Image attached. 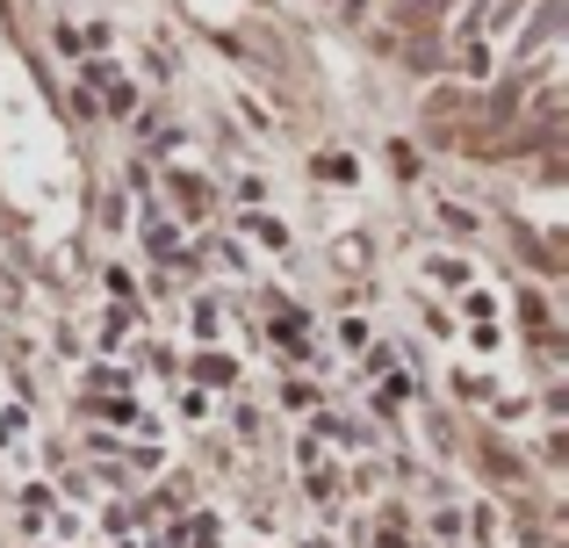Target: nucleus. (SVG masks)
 <instances>
[{
	"instance_id": "obj_1",
	"label": "nucleus",
	"mask_w": 569,
	"mask_h": 548,
	"mask_svg": "<svg viewBox=\"0 0 569 548\" xmlns=\"http://www.w3.org/2000/svg\"><path fill=\"white\" fill-rule=\"evenodd\" d=\"M138 368L130 361H94L80 382V411H94V419H109V434H123L130 419H138Z\"/></svg>"
},
{
	"instance_id": "obj_2",
	"label": "nucleus",
	"mask_w": 569,
	"mask_h": 548,
	"mask_svg": "<svg viewBox=\"0 0 569 548\" xmlns=\"http://www.w3.org/2000/svg\"><path fill=\"white\" fill-rule=\"evenodd\" d=\"M159 202H167V210L181 217L188 231H209V225L223 217V188L209 181V167H194V159L167 167V181H159Z\"/></svg>"
},
{
	"instance_id": "obj_3",
	"label": "nucleus",
	"mask_w": 569,
	"mask_h": 548,
	"mask_svg": "<svg viewBox=\"0 0 569 548\" xmlns=\"http://www.w3.org/2000/svg\"><path fill=\"white\" fill-rule=\"evenodd\" d=\"M80 87L94 94L101 116H116V123H130V116H138V87H130V72L116 66V58H80Z\"/></svg>"
},
{
	"instance_id": "obj_4",
	"label": "nucleus",
	"mask_w": 569,
	"mask_h": 548,
	"mask_svg": "<svg viewBox=\"0 0 569 548\" xmlns=\"http://www.w3.org/2000/svg\"><path fill=\"white\" fill-rule=\"evenodd\" d=\"M144 303H101V318H94V353L101 361H130V347H138V332H144Z\"/></svg>"
},
{
	"instance_id": "obj_5",
	"label": "nucleus",
	"mask_w": 569,
	"mask_h": 548,
	"mask_svg": "<svg viewBox=\"0 0 569 548\" xmlns=\"http://www.w3.org/2000/svg\"><path fill=\"white\" fill-rule=\"evenodd\" d=\"M231 231L252 246V253H274V260H289V253H296L289 217H274V210H238V217H231Z\"/></svg>"
},
{
	"instance_id": "obj_6",
	"label": "nucleus",
	"mask_w": 569,
	"mask_h": 548,
	"mask_svg": "<svg viewBox=\"0 0 569 548\" xmlns=\"http://www.w3.org/2000/svg\"><path fill=\"white\" fill-rule=\"evenodd\" d=\"M181 368H188L194 390H209V397H238V353H223V347H194Z\"/></svg>"
},
{
	"instance_id": "obj_7",
	"label": "nucleus",
	"mask_w": 569,
	"mask_h": 548,
	"mask_svg": "<svg viewBox=\"0 0 569 548\" xmlns=\"http://www.w3.org/2000/svg\"><path fill=\"white\" fill-rule=\"evenodd\" d=\"M181 325H188V347H223V296L209 289H188V303H181Z\"/></svg>"
},
{
	"instance_id": "obj_8",
	"label": "nucleus",
	"mask_w": 569,
	"mask_h": 548,
	"mask_svg": "<svg viewBox=\"0 0 569 548\" xmlns=\"http://www.w3.org/2000/svg\"><path fill=\"white\" fill-rule=\"evenodd\" d=\"M0 455H14V462H37V405L29 397H14V405H0Z\"/></svg>"
},
{
	"instance_id": "obj_9",
	"label": "nucleus",
	"mask_w": 569,
	"mask_h": 548,
	"mask_svg": "<svg viewBox=\"0 0 569 548\" xmlns=\"http://www.w3.org/2000/svg\"><path fill=\"white\" fill-rule=\"evenodd\" d=\"M318 405H325V382L303 376V368H281V382H274V411L281 419H310Z\"/></svg>"
},
{
	"instance_id": "obj_10",
	"label": "nucleus",
	"mask_w": 569,
	"mask_h": 548,
	"mask_svg": "<svg viewBox=\"0 0 569 548\" xmlns=\"http://www.w3.org/2000/svg\"><path fill=\"white\" fill-rule=\"evenodd\" d=\"M411 368H389V376L368 382V405H376V419H403V405H411Z\"/></svg>"
},
{
	"instance_id": "obj_11",
	"label": "nucleus",
	"mask_w": 569,
	"mask_h": 548,
	"mask_svg": "<svg viewBox=\"0 0 569 548\" xmlns=\"http://www.w3.org/2000/svg\"><path fill=\"white\" fill-rule=\"evenodd\" d=\"M310 181H325V188H361V159H353L347 145H325V152L310 159Z\"/></svg>"
},
{
	"instance_id": "obj_12",
	"label": "nucleus",
	"mask_w": 569,
	"mask_h": 548,
	"mask_svg": "<svg viewBox=\"0 0 569 548\" xmlns=\"http://www.w3.org/2000/svg\"><path fill=\"white\" fill-rule=\"evenodd\" d=\"M418 275H426V289H440V296H461L476 281V268L461 253H426V268H418Z\"/></svg>"
},
{
	"instance_id": "obj_13",
	"label": "nucleus",
	"mask_w": 569,
	"mask_h": 548,
	"mask_svg": "<svg viewBox=\"0 0 569 548\" xmlns=\"http://www.w3.org/2000/svg\"><path fill=\"white\" fill-rule=\"evenodd\" d=\"M173 419H181V426H217L223 405L209 390H194V382H181V390H173Z\"/></svg>"
},
{
	"instance_id": "obj_14",
	"label": "nucleus",
	"mask_w": 569,
	"mask_h": 548,
	"mask_svg": "<svg viewBox=\"0 0 569 548\" xmlns=\"http://www.w3.org/2000/svg\"><path fill=\"white\" fill-rule=\"evenodd\" d=\"M332 347H339V353H347V361H361V353H368V347H376V325H368V318H361V310H347V318H339V325H332Z\"/></svg>"
},
{
	"instance_id": "obj_15",
	"label": "nucleus",
	"mask_w": 569,
	"mask_h": 548,
	"mask_svg": "<svg viewBox=\"0 0 569 548\" xmlns=\"http://www.w3.org/2000/svg\"><path fill=\"white\" fill-rule=\"evenodd\" d=\"M368 548H411V520H403V506L389 498L376 512V527H368Z\"/></svg>"
},
{
	"instance_id": "obj_16",
	"label": "nucleus",
	"mask_w": 569,
	"mask_h": 548,
	"mask_svg": "<svg viewBox=\"0 0 569 548\" xmlns=\"http://www.w3.org/2000/svg\"><path fill=\"white\" fill-rule=\"evenodd\" d=\"M101 296H109V303H138V268H123V260H101Z\"/></svg>"
},
{
	"instance_id": "obj_17",
	"label": "nucleus",
	"mask_w": 569,
	"mask_h": 548,
	"mask_svg": "<svg viewBox=\"0 0 569 548\" xmlns=\"http://www.w3.org/2000/svg\"><path fill=\"white\" fill-rule=\"evenodd\" d=\"M455 303H461V318H469V325H498V289H483V281H469Z\"/></svg>"
},
{
	"instance_id": "obj_18",
	"label": "nucleus",
	"mask_w": 569,
	"mask_h": 548,
	"mask_svg": "<svg viewBox=\"0 0 569 548\" xmlns=\"http://www.w3.org/2000/svg\"><path fill=\"white\" fill-rule=\"evenodd\" d=\"M461 347H469L476 361H498V353H505V332H498V325H469V332H461Z\"/></svg>"
},
{
	"instance_id": "obj_19",
	"label": "nucleus",
	"mask_w": 569,
	"mask_h": 548,
	"mask_svg": "<svg viewBox=\"0 0 569 548\" xmlns=\"http://www.w3.org/2000/svg\"><path fill=\"white\" fill-rule=\"evenodd\" d=\"M432 210H440V225H447V231H455V239H469V231H476V210H469V202H455V196H440V202H432Z\"/></svg>"
},
{
	"instance_id": "obj_20",
	"label": "nucleus",
	"mask_w": 569,
	"mask_h": 548,
	"mask_svg": "<svg viewBox=\"0 0 569 548\" xmlns=\"http://www.w3.org/2000/svg\"><path fill=\"white\" fill-rule=\"evenodd\" d=\"M389 368H403V353H397V347H389V339H376V347H368V353H361V376H368V382H376V376H389Z\"/></svg>"
},
{
	"instance_id": "obj_21",
	"label": "nucleus",
	"mask_w": 569,
	"mask_h": 548,
	"mask_svg": "<svg viewBox=\"0 0 569 548\" xmlns=\"http://www.w3.org/2000/svg\"><path fill=\"white\" fill-rule=\"evenodd\" d=\"M418 318H426V332H432V339H461V332H455V310H440L432 296H418Z\"/></svg>"
},
{
	"instance_id": "obj_22",
	"label": "nucleus",
	"mask_w": 569,
	"mask_h": 548,
	"mask_svg": "<svg viewBox=\"0 0 569 548\" xmlns=\"http://www.w3.org/2000/svg\"><path fill=\"white\" fill-rule=\"evenodd\" d=\"M130 210H138V202H130L123 188H109V196H101V225H109V231H130Z\"/></svg>"
},
{
	"instance_id": "obj_23",
	"label": "nucleus",
	"mask_w": 569,
	"mask_h": 548,
	"mask_svg": "<svg viewBox=\"0 0 569 548\" xmlns=\"http://www.w3.org/2000/svg\"><path fill=\"white\" fill-rule=\"evenodd\" d=\"M455 390L469 397V405H490V397H498V390H490V376H483V368H455Z\"/></svg>"
},
{
	"instance_id": "obj_24",
	"label": "nucleus",
	"mask_w": 569,
	"mask_h": 548,
	"mask_svg": "<svg viewBox=\"0 0 569 548\" xmlns=\"http://www.w3.org/2000/svg\"><path fill=\"white\" fill-rule=\"evenodd\" d=\"M238 123H246L252 138H274V116H267V109H260L252 94H238Z\"/></svg>"
},
{
	"instance_id": "obj_25",
	"label": "nucleus",
	"mask_w": 569,
	"mask_h": 548,
	"mask_svg": "<svg viewBox=\"0 0 569 548\" xmlns=\"http://www.w3.org/2000/svg\"><path fill=\"white\" fill-rule=\"evenodd\" d=\"M461 72H469V80H490V43H483V37L461 43Z\"/></svg>"
},
{
	"instance_id": "obj_26",
	"label": "nucleus",
	"mask_w": 569,
	"mask_h": 548,
	"mask_svg": "<svg viewBox=\"0 0 569 548\" xmlns=\"http://www.w3.org/2000/svg\"><path fill=\"white\" fill-rule=\"evenodd\" d=\"M231 196L246 202V210H267V181H260V173H238V181H231Z\"/></svg>"
},
{
	"instance_id": "obj_27",
	"label": "nucleus",
	"mask_w": 569,
	"mask_h": 548,
	"mask_svg": "<svg viewBox=\"0 0 569 548\" xmlns=\"http://www.w3.org/2000/svg\"><path fill=\"white\" fill-rule=\"evenodd\" d=\"M51 43L66 58H87V37H80V22H51Z\"/></svg>"
},
{
	"instance_id": "obj_28",
	"label": "nucleus",
	"mask_w": 569,
	"mask_h": 548,
	"mask_svg": "<svg viewBox=\"0 0 569 548\" xmlns=\"http://www.w3.org/2000/svg\"><path fill=\"white\" fill-rule=\"evenodd\" d=\"M144 72H152V80H173V43H144Z\"/></svg>"
},
{
	"instance_id": "obj_29",
	"label": "nucleus",
	"mask_w": 569,
	"mask_h": 548,
	"mask_svg": "<svg viewBox=\"0 0 569 548\" xmlns=\"http://www.w3.org/2000/svg\"><path fill=\"white\" fill-rule=\"evenodd\" d=\"M426 527H432V535H440V541H461V512H455V506H440V512H432Z\"/></svg>"
},
{
	"instance_id": "obj_30",
	"label": "nucleus",
	"mask_w": 569,
	"mask_h": 548,
	"mask_svg": "<svg viewBox=\"0 0 569 548\" xmlns=\"http://www.w3.org/2000/svg\"><path fill=\"white\" fill-rule=\"evenodd\" d=\"M0 310H22V281H14L8 260H0Z\"/></svg>"
},
{
	"instance_id": "obj_31",
	"label": "nucleus",
	"mask_w": 569,
	"mask_h": 548,
	"mask_svg": "<svg viewBox=\"0 0 569 548\" xmlns=\"http://www.w3.org/2000/svg\"><path fill=\"white\" fill-rule=\"evenodd\" d=\"M37 548H43V541H37ZM51 548H58V541H51Z\"/></svg>"
}]
</instances>
